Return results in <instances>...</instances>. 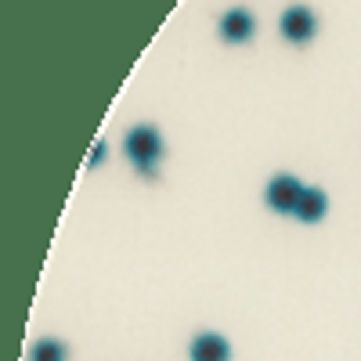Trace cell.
Here are the masks:
<instances>
[{"mask_svg":"<svg viewBox=\"0 0 361 361\" xmlns=\"http://www.w3.org/2000/svg\"><path fill=\"white\" fill-rule=\"evenodd\" d=\"M253 33H257V18H253L246 8H231V11L221 18V37H224L228 44H246Z\"/></svg>","mask_w":361,"mask_h":361,"instance_id":"cell-4","label":"cell"},{"mask_svg":"<svg viewBox=\"0 0 361 361\" xmlns=\"http://www.w3.org/2000/svg\"><path fill=\"white\" fill-rule=\"evenodd\" d=\"M279 29H282V37H286L289 44H307V40H314V33H318V15H314L311 8H304V4H293V8L282 11Z\"/></svg>","mask_w":361,"mask_h":361,"instance_id":"cell-3","label":"cell"},{"mask_svg":"<svg viewBox=\"0 0 361 361\" xmlns=\"http://www.w3.org/2000/svg\"><path fill=\"white\" fill-rule=\"evenodd\" d=\"M304 188H307V185H304L300 177L279 173V177H271L264 199H267V206L275 209V214H296V202H300V195H304Z\"/></svg>","mask_w":361,"mask_h":361,"instance_id":"cell-2","label":"cell"},{"mask_svg":"<svg viewBox=\"0 0 361 361\" xmlns=\"http://www.w3.org/2000/svg\"><path fill=\"white\" fill-rule=\"evenodd\" d=\"M325 209H329V199H325V192L322 188H304V195H300V202H296V221H304V224H314V221H322L325 217Z\"/></svg>","mask_w":361,"mask_h":361,"instance_id":"cell-6","label":"cell"},{"mask_svg":"<svg viewBox=\"0 0 361 361\" xmlns=\"http://www.w3.org/2000/svg\"><path fill=\"white\" fill-rule=\"evenodd\" d=\"M123 152L127 159L141 170V173H156L159 159H163V137L156 127H148V123H137L127 137H123Z\"/></svg>","mask_w":361,"mask_h":361,"instance_id":"cell-1","label":"cell"},{"mask_svg":"<svg viewBox=\"0 0 361 361\" xmlns=\"http://www.w3.org/2000/svg\"><path fill=\"white\" fill-rule=\"evenodd\" d=\"M105 152H109V145L98 141V145H94V152H90V166H102V163H105Z\"/></svg>","mask_w":361,"mask_h":361,"instance_id":"cell-8","label":"cell"},{"mask_svg":"<svg viewBox=\"0 0 361 361\" xmlns=\"http://www.w3.org/2000/svg\"><path fill=\"white\" fill-rule=\"evenodd\" d=\"M188 357L192 361H231V347L217 333H199L188 347Z\"/></svg>","mask_w":361,"mask_h":361,"instance_id":"cell-5","label":"cell"},{"mask_svg":"<svg viewBox=\"0 0 361 361\" xmlns=\"http://www.w3.org/2000/svg\"><path fill=\"white\" fill-rule=\"evenodd\" d=\"M66 343L58 340H37V347L29 350V361H66Z\"/></svg>","mask_w":361,"mask_h":361,"instance_id":"cell-7","label":"cell"}]
</instances>
